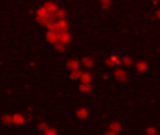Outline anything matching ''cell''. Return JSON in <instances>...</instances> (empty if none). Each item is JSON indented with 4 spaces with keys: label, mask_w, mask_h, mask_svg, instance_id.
Here are the masks:
<instances>
[{
    "label": "cell",
    "mask_w": 160,
    "mask_h": 135,
    "mask_svg": "<svg viewBox=\"0 0 160 135\" xmlns=\"http://www.w3.org/2000/svg\"><path fill=\"white\" fill-rule=\"evenodd\" d=\"M149 69V65L146 61L144 60H138L136 62V70L138 72L140 73H144L148 70Z\"/></svg>",
    "instance_id": "obj_10"
},
{
    "label": "cell",
    "mask_w": 160,
    "mask_h": 135,
    "mask_svg": "<svg viewBox=\"0 0 160 135\" xmlns=\"http://www.w3.org/2000/svg\"><path fill=\"white\" fill-rule=\"evenodd\" d=\"M82 65L86 69H92L95 66V59L91 56H83L82 58Z\"/></svg>",
    "instance_id": "obj_12"
},
{
    "label": "cell",
    "mask_w": 160,
    "mask_h": 135,
    "mask_svg": "<svg viewBox=\"0 0 160 135\" xmlns=\"http://www.w3.org/2000/svg\"><path fill=\"white\" fill-rule=\"evenodd\" d=\"M158 1H152V5H158Z\"/></svg>",
    "instance_id": "obj_26"
},
{
    "label": "cell",
    "mask_w": 160,
    "mask_h": 135,
    "mask_svg": "<svg viewBox=\"0 0 160 135\" xmlns=\"http://www.w3.org/2000/svg\"><path fill=\"white\" fill-rule=\"evenodd\" d=\"M145 132L147 135H158V130L154 126H150L145 130Z\"/></svg>",
    "instance_id": "obj_23"
},
{
    "label": "cell",
    "mask_w": 160,
    "mask_h": 135,
    "mask_svg": "<svg viewBox=\"0 0 160 135\" xmlns=\"http://www.w3.org/2000/svg\"><path fill=\"white\" fill-rule=\"evenodd\" d=\"M2 123L4 125H9L12 124V119H11V115L9 114H5L4 116H2Z\"/></svg>",
    "instance_id": "obj_20"
},
{
    "label": "cell",
    "mask_w": 160,
    "mask_h": 135,
    "mask_svg": "<svg viewBox=\"0 0 160 135\" xmlns=\"http://www.w3.org/2000/svg\"><path fill=\"white\" fill-rule=\"evenodd\" d=\"M49 127H50V126L48 125V123H47L46 121H40V122H38V125H37L38 130L40 131V132H43L44 131H46Z\"/></svg>",
    "instance_id": "obj_21"
},
{
    "label": "cell",
    "mask_w": 160,
    "mask_h": 135,
    "mask_svg": "<svg viewBox=\"0 0 160 135\" xmlns=\"http://www.w3.org/2000/svg\"><path fill=\"white\" fill-rule=\"evenodd\" d=\"M71 41V34L68 31H59V43L68 44Z\"/></svg>",
    "instance_id": "obj_8"
},
{
    "label": "cell",
    "mask_w": 160,
    "mask_h": 135,
    "mask_svg": "<svg viewBox=\"0 0 160 135\" xmlns=\"http://www.w3.org/2000/svg\"><path fill=\"white\" fill-rule=\"evenodd\" d=\"M42 6L50 12V13H55L57 11V9L59 8V6L55 3V2H52V1H48V2H44L42 4Z\"/></svg>",
    "instance_id": "obj_11"
},
{
    "label": "cell",
    "mask_w": 160,
    "mask_h": 135,
    "mask_svg": "<svg viewBox=\"0 0 160 135\" xmlns=\"http://www.w3.org/2000/svg\"><path fill=\"white\" fill-rule=\"evenodd\" d=\"M12 124L13 125H23L26 122V117L21 113H15L11 115Z\"/></svg>",
    "instance_id": "obj_6"
},
{
    "label": "cell",
    "mask_w": 160,
    "mask_h": 135,
    "mask_svg": "<svg viewBox=\"0 0 160 135\" xmlns=\"http://www.w3.org/2000/svg\"><path fill=\"white\" fill-rule=\"evenodd\" d=\"M99 4H100L101 8L104 9V10L110 9V8H112V2L110 1V0H103V1H100Z\"/></svg>",
    "instance_id": "obj_18"
},
{
    "label": "cell",
    "mask_w": 160,
    "mask_h": 135,
    "mask_svg": "<svg viewBox=\"0 0 160 135\" xmlns=\"http://www.w3.org/2000/svg\"><path fill=\"white\" fill-rule=\"evenodd\" d=\"M105 64L109 67L118 68L122 64V57L118 55H111L105 59Z\"/></svg>",
    "instance_id": "obj_3"
},
{
    "label": "cell",
    "mask_w": 160,
    "mask_h": 135,
    "mask_svg": "<svg viewBox=\"0 0 160 135\" xmlns=\"http://www.w3.org/2000/svg\"><path fill=\"white\" fill-rule=\"evenodd\" d=\"M113 78L120 83H126L128 80V72L123 68H116L112 72Z\"/></svg>",
    "instance_id": "obj_2"
},
{
    "label": "cell",
    "mask_w": 160,
    "mask_h": 135,
    "mask_svg": "<svg viewBox=\"0 0 160 135\" xmlns=\"http://www.w3.org/2000/svg\"><path fill=\"white\" fill-rule=\"evenodd\" d=\"M122 64L125 66V67H130L134 64V60L132 57L128 56V55H125L122 57Z\"/></svg>",
    "instance_id": "obj_16"
},
{
    "label": "cell",
    "mask_w": 160,
    "mask_h": 135,
    "mask_svg": "<svg viewBox=\"0 0 160 135\" xmlns=\"http://www.w3.org/2000/svg\"><path fill=\"white\" fill-rule=\"evenodd\" d=\"M79 90L82 94H90L93 91V86H92V84L80 83V85H79Z\"/></svg>",
    "instance_id": "obj_14"
},
{
    "label": "cell",
    "mask_w": 160,
    "mask_h": 135,
    "mask_svg": "<svg viewBox=\"0 0 160 135\" xmlns=\"http://www.w3.org/2000/svg\"><path fill=\"white\" fill-rule=\"evenodd\" d=\"M81 74H82V71L81 70H71L68 74V77L69 79L73 80V81H80V77H81Z\"/></svg>",
    "instance_id": "obj_15"
},
{
    "label": "cell",
    "mask_w": 160,
    "mask_h": 135,
    "mask_svg": "<svg viewBox=\"0 0 160 135\" xmlns=\"http://www.w3.org/2000/svg\"><path fill=\"white\" fill-rule=\"evenodd\" d=\"M53 49L57 51L58 53H64L67 50V45L62 44V43H55L53 44Z\"/></svg>",
    "instance_id": "obj_19"
},
{
    "label": "cell",
    "mask_w": 160,
    "mask_h": 135,
    "mask_svg": "<svg viewBox=\"0 0 160 135\" xmlns=\"http://www.w3.org/2000/svg\"><path fill=\"white\" fill-rule=\"evenodd\" d=\"M45 38H46L47 41L52 45L55 43H59V31L47 30V32L45 33Z\"/></svg>",
    "instance_id": "obj_4"
},
{
    "label": "cell",
    "mask_w": 160,
    "mask_h": 135,
    "mask_svg": "<svg viewBox=\"0 0 160 135\" xmlns=\"http://www.w3.org/2000/svg\"><path fill=\"white\" fill-rule=\"evenodd\" d=\"M75 117L78 118V119H81V120H85L89 117L90 116V111L88 108L84 107V106H81L79 107L78 109L75 110Z\"/></svg>",
    "instance_id": "obj_5"
},
{
    "label": "cell",
    "mask_w": 160,
    "mask_h": 135,
    "mask_svg": "<svg viewBox=\"0 0 160 135\" xmlns=\"http://www.w3.org/2000/svg\"><path fill=\"white\" fill-rule=\"evenodd\" d=\"M110 131H112L116 133H120L122 132V129H123V125L120 121H112L110 123L109 125V128H108Z\"/></svg>",
    "instance_id": "obj_13"
},
{
    "label": "cell",
    "mask_w": 160,
    "mask_h": 135,
    "mask_svg": "<svg viewBox=\"0 0 160 135\" xmlns=\"http://www.w3.org/2000/svg\"><path fill=\"white\" fill-rule=\"evenodd\" d=\"M47 30H56V31H68L69 23L65 19H57L51 22L47 26Z\"/></svg>",
    "instance_id": "obj_1"
},
{
    "label": "cell",
    "mask_w": 160,
    "mask_h": 135,
    "mask_svg": "<svg viewBox=\"0 0 160 135\" xmlns=\"http://www.w3.org/2000/svg\"><path fill=\"white\" fill-rule=\"evenodd\" d=\"M154 15H155L156 19H158V20H160V8H156V10H155V13H154Z\"/></svg>",
    "instance_id": "obj_24"
},
{
    "label": "cell",
    "mask_w": 160,
    "mask_h": 135,
    "mask_svg": "<svg viewBox=\"0 0 160 135\" xmlns=\"http://www.w3.org/2000/svg\"><path fill=\"white\" fill-rule=\"evenodd\" d=\"M104 135H118V133H116V132H112V131H110V130H108Z\"/></svg>",
    "instance_id": "obj_25"
},
{
    "label": "cell",
    "mask_w": 160,
    "mask_h": 135,
    "mask_svg": "<svg viewBox=\"0 0 160 135\" xmlns=\"http://www.w3.org/2000/svg\"><path fill=\"white\" fill-rule=\"evenodd\" d=\"M54 15H55L56 20L57 19H65L66 15H67V10L65 8H59L57 9V11L54 13Z\"/></svg>",
    "instance_id": "obj_17"
},
{
    "label": "cell",
    "mask_w": 160,
    "mask_h": 135,
    "mask_svg": "<svg viewBox=\"0 0 160 135\" xmlns=\"http://www.w3.org/2000/svg\"><path fill=\"white\" fill-rule=\"evenodd\" d=\"M80 82L83 83V84H92V82H93V74L88 70L82 71V74H81V77H80Z\"/></svg>",
    "instance_id": "obj_9"
},
{
    "label": "cell",
    "mask_w": 160,
    "mask_h": 135,
    "mask_svg": "<svg viewBox=\"0 0 160 135\" xmlns=\"http://www.w3.org/2000/svg\"><path fill=\"white\" fill-rule=\"evenodd\" d=\"M43 135H59V133L56 129L49 127L46 131L43 132Z\"/></svg>",
    "instance_id": "obj_22"
},
{
    "label": "cell",
    "mask_w": 160,
    "mask_h": 135,
    "mask_svg": "<svg viewBox=\"0 0 160 135\" xmlns=\"http://www.w3.org/2000/svg\"><path fill=\"white\" fill-rule=\"evenodd\" d=\"M81 66H82V63L79 62L76 59H68L66 61V67L70 71L71 70H80Z\"/></svg>",
    "instance_id": "obj_7"
}]
</instances>
